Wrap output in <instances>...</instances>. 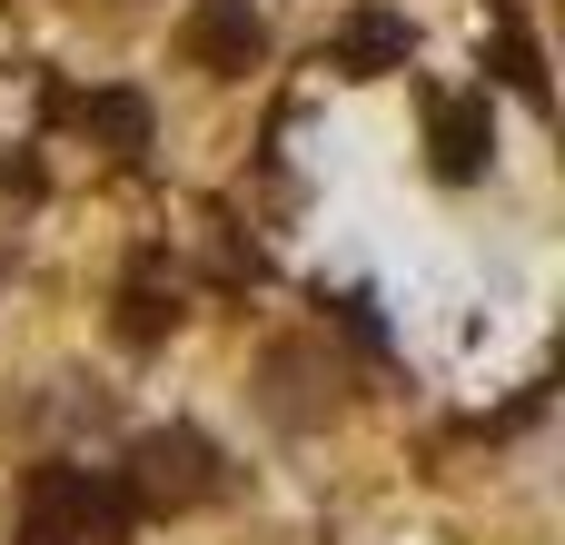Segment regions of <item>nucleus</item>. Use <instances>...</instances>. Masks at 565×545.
<instances>
[{"mask_svg": "<svg viewBox=\"0 0 565 545\" xmlns=\"http://www.w3.org/2000/svg\"><path fill=\"white\" fill-rule=\"evenodd\" d=\"M79 119H89L109 149H149V99H139V89H89Z\"/></svg>", "mask_w": 565, "mask_h": 545, "instance_id": "nucleus-7", "label": "nucleus"}, {"mask_svg": "<svg viewBox=\"0 0 565 545\" xmlns=\"http://www.w3.org/2000/svg\"><path fill=\"white\" fill-rule=\"evenodd\" d=\"M427 149H437V179H477L497 159V109L487 89H427Z\"/></svg>", "mask_w": 565, "mask_h": 545, "instance_id": "nucleus-3", "label": "nucleus"}, {"mask_svg": "<svg viewBox=\"0 0 565 545\" xmlns=\"http://www.w3.org/2000/svg\"><path fill=\"white\" fill-rule=\"evenodd\" d=\"M417 60V30H407V10H348L338 20V40H328V70L338 79H387V70H407Z\"/></svg>", "mask_w": 565, "mask_h": 545, "instance_id": "nucleus-4", "label": "nucleus"}, {"mask_svg": "<svg viewBox=\"0 0 565 545\" xmlns=\"http://www.w3.org/2000/svg\"><path fill=\"white\" fill-rule=\"evenodd\" d=\"M159 268H169L159 248H139V258H129V288H119V338H129V348H159V338L179 328V288L159 298Z\"/></svg>", "mask_w": 565, "mask_h": 545, "instance_id": "nucleus-6", "label": "nucleus"}, {"mask_svg": "<svg viewBox=\"0 0 565 545\" xmlns=\"http://www.w3.org/2000/svg\"><path fill=\"white\" fill-rule=\"evenodd\" d=\"M497 79H507V89H526V99H546V60H536V40H526V30H507V40H497Z\"/></svg>", "mask_w": 565, "mask_h": 545, "instance_id": "nucleus-8", "label": "nucleus"}, {"mask_svg": "<svg viewBox=\"0 0 565 545\" xmlns=\"http://www.w3.org/2000/svg\"><path fill=\"white\" fill-rule=\"evenodd\" d=\"M119 496H129V516H139V506L179 516V506L218 496V447H209L199 427H139V437H129V467H119Z\"/></svg>", "mask_w": 565, "mask_h": 545, "instance_id": "nucleus-2", "label": "nucleus"}, {"mask_svg": "<svg viewBox=\"0 0 565 545\" xmlns=\"http://www.w3.org/2000/svg\"><path fill=\"white\" fill-rule=\"evenodd\" d=\"M328 308L348 318V338H358V348H387V318H377V298H367V288H338Z\"/></svg>", "mask_w": 565, "mask_h": 545, "instance_id": "nucleus-9", "label": "nucleus"}, {"mask_svg": "<svg viewBox=\"0 0 565 545\" xmlns=\"http://www.w3.org/2000/svg\"><path fill=\"white\" fill-rule=\"evenodd\" d=\"M0 199H40V159H0Z\"/></svg>", "mask_w": 565, "mask_h": 545, "instance_id": "nucleus-10", "label": "nucleus"}, {"mask_svg": "<svg viewBox=\"0 0 565 545\" xmlns=\"http://www.w3.org/2000/svg\"><path fill=\"white\" fill-rule=\"evenodd\" d=\"M20 545H129V496H119V477L40 467L30 496H20Z\"/></svg>", "mask_w": 565, "mask_h": 545, "instance_id": "nucleus-1", "label": "nucleus"}, {"mask_svg": "<svg viewBox=\"0 0 565 545\" xmlns=\"http://www.w3.org/2000/svg\"><path fill=\"white\" fill-rule=\"evenodd\" d=\"M179 50L199 60V70H218V79H238L258 50H268V20L248 10V0H199L189 10V30H179Z\"/></svg>", "mask_w": 565, "mask_h": 545, "instance_id": "nucleus-5", "label": "nucleus"}]
</instances>
